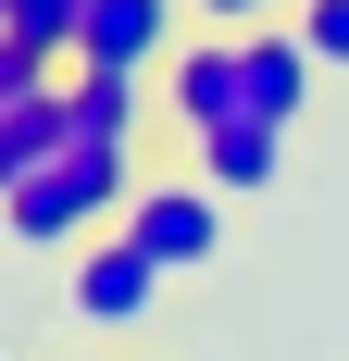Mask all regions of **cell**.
<instances>
[{"label": "cell", "instance_id": "cell-3", "mask_svg": "<svg viewBox=\"0 0 349 361\" xmlns=\"http://www.w3.org/2000/svg\"><path fill=\"white\" fill-rule=\"evenodd\" d=\"M125 237H138L162 274H200V262H225V200H212L200 175H138V200H125Z\"/></svg>", "mask_w": 349, "mask_h": 361}, {"label": "cell", "instance_id": "cell-1", "mask_svg": "<svg viewBox=\"0 0 349 361\" xmlns=\"http://www.w3.org/2000/svg\"><path fill=\"white\" fill-rule=\"evenodd\" d=\"M138 200V162H100V149H63V162H37L13 200H0V237H25V250H88L112 237Z\"/></svg>", "mask_w": 349, "mask_h": 361}, {"label": "cell", "instance_id": "cell-11", "mask_svg": "<svg viewBox=\"0 0 349 361\" xmlns=\"http://www.w3.org/2000/svg\"><path fill=\"white\" fill-rule=\"evenodd\" d=\"M287 25H300V50H312L324 75H349V0H300Z\"/></svg>", "mask_w": 349, "mask_h": 361}, {"label": "cell", "instance_id": "cell-12", "mask_svg": "<svg viewBox=\"0 0 349 361\" xmlns=\"http://www.w3.org/2000/svg\"><path fill=\"white\" fill-rule=\"evenodd\" d=\"M63 75H75V63H37L25 37H0V112H13V100H37V87H63Z\"/></svg>", "mask_w": 349, "mask_h": 361}, {"label": "cell", "instance_id": "cell-9", "mask_svg": "<svg viewBox=\"0 0 349 361\" xmlns=\"http://www.w3.org/2000/svg\"><path fill=\"white\" fill-rule=\"evenodd\" d=\"M37 162H63V87H37V100L0 112V200H13Z\"/></svg>", "mask_w": 349, "mask_h": 361}, {"label": "cell", "instance_id": "cell-8", "mask_svg": "<svg viewBox=\"0 0 349 361\" xmlns=\"http://www.w3.org/2000/svg\"><path fill=\"white\" fill-rule=\"evenodd\" d=\"M187 149H200L187 175H200L212 200H275L287 187V137L275 125H212V137H187Z\"/></svg>", "mask_w": 349, "mask_h": 361}, {"label": "cell", "instance_id": "cell-5", "mask_svg": "<svg viewBox=\"0 0 349 361\" xmlns=\"http://www.w3.org/2000/svg\"><path fill=\"white\" fill-rule=\"evenodd\" d=\"M138 137H150V75H63V149L138 162Z\"/></svg>", "mask_w": 349, "mask_h": 361}, {"label": "cell", "instance_id": "cell-13", "mask_svg": "<svg viewBox=\"0 0 349 361\" xmlns=\"http://www.w3.org/2000/svg\"><path fill=\"white\" fill-rule=\"evenodd\" d=\"M300 0H187V25H287Z\"/></svg>", "mask_w": 349, "mask_h": 361}, {"label": "cell", "instance_id": "cell-14", "mask_svg": "<svg viewBox=\"0 0 349 361\" xmlns=\"http://www.w3.org/2000/svg\"><path fill=\"white\" fill-rule=\"evenodd\" d=\"M0 13H13V0H0Z\"/></svg>", "mask_w": 349, "mask_h": 361}, {"label": "cell", "instance_id": "cell-7", "mask_svg": "<svg viewBox=\"0 0 349 361\" xmlns=\"http://www.w3.org/2000/svg\"><path fill=\"white\" fill-rule=\"evenodd\" d=\"M174 137H212V125H237V25H200L174 50Z\"/></svg>", "mask_w": 349, "mask_h": 361}, {"label": "cell", "instance_id": "cell-6", "mask_svg": "<svg viewBox=\"0 0 349 361\" xmlns=\"http://www.w3.org/2000/svg\"><path fill=\"white\" fill-rule=\"evenodd\" d=\"M174 50V0H88L75 25V75H150Z\"/></svg>", "mask_w": 349, "mask_h": 361}, {"label": "cell", "instance_id": "cell-2", "mask_svg": "<svg viewBox=\"0 0 349 361\" xmlns=\"http://www.w3.org/2000/svg\"><path fill=\"white\" fill-rule=\"evenodd\" d=\"M162 287H174V274L112 224V237H88V250L63 262V324H75V336H138L150 312H162Z\"/></svg>", "mask_w": 349, "mask_h": 361}, {"label": "cell", "instance_id": "cell-10", "mask_svg": "<svg viewBox=\"0 0 349 361\" xmlns=\"http://www.w3.org/2000/svg\"><path fill=\"white\" fill-rule=\"evenodd\" d=\"M75 25H88V0H13L0 13V37H25L37 63H75Z\"/></svg>", "mask_w": 349, "mask_h": 361}, {"label": "cell", "instance_id": "cell-4", "mask_svg": "<svg viewBox=\"0 0 349 361\" xmlns=\"http://www.w3.org/2000/svg\"><path fill=\"white\" fill-rule=\"evenodd\" d=\"M312 50H300V25H237V125H275V137H300V112H312Z\"/></svg>", "mask_w": 349, "mask_h": 361}]
</instances>
